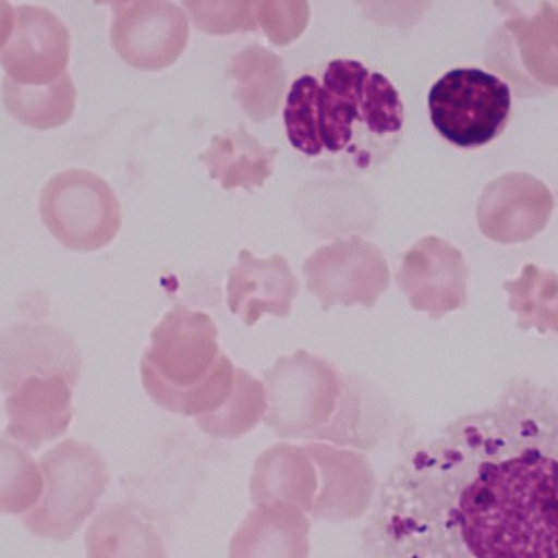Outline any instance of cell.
<instances>
[{"label":"cell","mask_w":558,"mask_h":558,"mask_svg":"<svg viewBox=\"0 0 558 558\" xmlns=\"http://www.w3.org/2000/svg\"><path fill=\"white\" fill-rule=\"evenodd\" d=\"M376 558H558V403L512 378L405 452L368 517Z\"/></svg>","instance_id":"cell-1"},{"label":"cell","mask_w":558,"mask_h":558,"mask_svg":"<svg viewBox=\"0 0 558 558\" xmlns=\"http://www.w3.org/2000/svg\"><path fill=\"white\" fill-rule=\"evenodd\" d=\"M287 137L302 156L332 172L366 173L391 158L405 105L390 78L355 59H332L292 83L283 108Z\"/></svg>","instance_id":"cell-2"},{"label":"cell","mask_w":558,"mask_h":558,"mask_svg":"<svg viewBox=\"0 0 558 558\" xmlns=\"http://www.w3.org/2000/svg\"><path fill=\"white\" fill-rule=\"evenodd\" d=\"M235 373L236 366L219 349L213 318L181 305L154 327L140 363L148 397L162 410L194 418L226 407Z\"/></svg>","instance_id":"cell-3"},{"label":"cell","mask_w":558,"mask_h":558,"mask_svg":"<svg viewBox=\"0 0 558 558\" xmlns=\"http://www.w3.org/2000/svg\"><path fill=\"white\" fill-rule=\"evenodd\" d=\"M505 20L485 48L486 66L518 98L549 96L558 89V2H495Z\"/></svg>","instance_id":"cell-4"},{"label":"cell","mask_w":558,"mask_h":558,"mask_svg":"<svg viewBox=\"0 0 558 558\" xmlns=\"http://www.w3.org/2000/svg\"><path fill=\"white\" fill-rule=\"evenodd\" d=\"M45 492L22 520L33 535L54 542L72 539L96 511L109 485L104 458L87 442L64 440L39 458Z\"/></svg>","instance_id":"cell-5"},{"label":"cell","mask_w":558,"mask_h":558,"mask_svg":"<svg viewBox=\"0 0 558 558\" xmlns=\"http://www.w3.org/2000/svg\"><path fill=\"white\" fill-rule=\"evenodd\" d=\"M427 102L438 134L465 149L485 147L500 136L512 113L508 83L477 68L447 72L433 84Z\"/></svg>","instance_id":"cell-6"},{"label":"cell","mask_w":558,"mask_h":558,"mask_svg":"<svg viewBox=\"0 0 558 558\" xmlns=\"http://www.w3.org/2000/svg\"><path fill=\"white\" fill-rule=\"evenodd\" d=\"M39 214L52 236L74 252H96L117 238L121 203L98 174L68 169L45 184Z\"/></svg>","instance_id":"cell-7"},{"label":"cell","mask_w":558,"mask_h":558,"mask_svg":"<svg viewBox=\"0 0 558 558\" xmlns=\"http://www.w3.org/2000/svg\"><path fill=\"white\" fill-rule=\"evenodd\" d=\"M108 4L113 9L112 47L129 66L159 72L181 58L189 43V20L178 4L162 0Z\"/></svg>","instance_id":"cell-8"},{"label":"cell","mask_w":558,"mask_h":558,"mask_svg":"<svg viewBox=\"0 0 558 558\" xmlns=\"http://www.w3.org/2000/svg\"><path fill=\"white\" fill-rule=\"evenodd\" d=\"M69 59V28L57 14L33 4L13 9L0 47L7 77L24 86H45L68 73Z\"/></svg>","instance_id":"cell-9"},{"label":"cell","mask_w":558,"mask_h":558,"mask_svg":"<svg viewBox=\"0 0 558 558\" xmlns=\"http://www.w3.org/2000/svg\"><path fill=\"white\" fill-rule=\"evenodd\" d=\"M555 196L541 179L526 172H510L487 183L477 202L481 232L501 244L525 243L549 223Z\"/></svg>","instance_id":"cell-10"},{"label":"cell","mask_w":558,"mask_h":558,"mask_svg":"<svg viewBox=\"0 0 558 558\" xmlns=\"http://www.w3.org/2000/svg\"><path fill=\"white\" fill-rule=\"evenodd\" d=\"M80 365L77 343L62 328L17 323L3 330L0 338V384L7 396L34 375H61L74 387Z\"/></svg>","instance_id":"cell-11"},{"label":"cell","mask_w":558,"mask_h":558,"mask_svg":"<svg viewBox=\"0 0 558 558\" xmlns=\"http://www.w3.org/2000/svg\"><path fill=\"white\" fill-rule=\"evenodd\" d=\"M73 387L61 375L29 376L4 400V436L29 451L66 435L73 421Z\"/></svg>","instance_id":"cell-12"},{"label":"cell","mask_w":558,"mask_h":558,"mask_svg":"<svg viewBox=\"0 0 558 558\" xmlns=\"http://www.w3.org/2000/svg\"><path fill=\"white\" fill-rule=\"evenodd\" d=\"M227 293L229 311L252 327L263 314L288 316L298 293V281L281 254L257 258L243 248L236 266L228 272Z\"/></svg>","instance_id":"cell-13"},{"label":"cell","mask_w":558,"mask_h":558,"mask_svg":"<svg viewBox=\"0 0 558 558\" xmlns=\"http://www.w3.org/2000/svg\"><path fill=\"white\" fill-rule=\"evenodd\" d=\"M308 289L324 302L338 296L347 279L387 281L388 268L380 247L357 235L324 244L303 264ZM351 281V279H349Z\"/></svg>","instance_id":"cell-14"},{"label":"cell","mask_w":558,"mask_h":558,"mask_svg":"<svg viewBox=\"0 0 558 558\" xmlns=\"http://www.w3.org/2000/svg\"><path fill=\"white\" fill-rule=\"evenodd\" d=\"M277 156V148L264 146L243 124H239L236 131L214 136L198 159L207 167L209 178L226 191L242 187L253 192L271 177Z\"/></svg>","instance_id":"cell-15"},{"label":"cell","mask_w":558,"mask_h":558,"mask_svg":"<svg viewBox=\"0 0 558 558\" xmlns=\"http://www.w3.org/2000/svg\"><path fill=\"white\" fill-rule=\"evenodd\" d=\"M307 551V523L263 505L248 512L229 543V558H306Z\"/></svg>","instance_id":"cell-16"},{"label":"cell","mask_w":558,"mask_h":558,"mask_svg":"<svg viewBox=\"0 0 558 558\" xmlns=\"http://www.w3.org/2000/svg\"><path fill=\"white\" fill-rule=\"evenodd\" d=\"M226 76L235 80L233 98L253 122L276 117L286 94L288 74L282 59L270 49L253 44L233 54Z\"/></svg>","instance_id":"cell-17"},{"label":"cell","mask_w":558,"mask_h":558,"mask_svg":"<svg viewBox=\"0 0 558 558\" xmlns=\"http://www.w3.org/2000/svg\"><path fill=\"white\" fill-rule=\"evenodd\" d=\"M87 558H167L162 536L131 506H108L86 532Z\"/></svg>","instance_id":"cell-18"},{"label":"cell","mask_w":558,"mask_h":558,"mask_svg":"<svg viewBox=\"0 0 558 558\" xmlns=\"http://www.w3.org/2000/svg\"><path fill=\"white\" fill-rule=\"evenodd\" d=\"M77 89L69 73L45 86H24L3 78V104L17 122L35 129L51 131L63 126L76 109Z\"/></svg>","instance_id":"cell-19"},{"label":"cell","mask_w":558,"mask_h":558,"mask_svg":"<svg viewBox=\"0 0 558 558\" xmlns=\"http://www.w3.org/2000/svg\"><path fill=\"white\" fill-rule=\"evenodd\" d=\"M466 267L463 256L451 242L437 236H426L408 251L402 260L400 279L418 293L427 288L461 286Z\"/></svg>","instance_id":"cell-20"},{"label":"cell","mask_w":558,"mask_h":558,"mask_svg":"<svg viewBox=\"0 0 558 558\" xmlns=\"http://www.w3.org/2000/svg\"><path fill=\"white\" fill-rule=\"evenodd\" d=\"M266 401L263 384L251 373L236 366L235 387L226 407L213 415L194 418V422L208 436L235 440L246 436L258 425Z\"/></svg>","instance_id":"cell-21"},{"label":"cell","mask_w":558,"mask_h":558,"mask_svg":"<svg viewBox=\"0 0 558 558\" xmlns=\"http://www.w3.org/2000/svg\"><path fill=\"white\" fill-rule=\"evenodd\" d=\"M41 466L24 448L3 438L0 445V510L26 515L39 505L45 492Z\"/></svg>","instance_id":"cell-22"},{"label":"cell","mask_w":558,"mask_h":558,"mask_svg":"<svg viewBox=\"0 0 558 558\" xmlns=\"http://www.w3.org/2000/svg\"><path fill=\"white\" fill-rule=\"evenodd\" d=\"M184 12L191 14L194 27L209 35L257 32L256 2L232 0V2H182Z\"/></svg>","instance_id":"cell-23"},{"label":"cell","mask_w":558,"mask_h":558,"mask_svg":"<svg viewBox=\"0 0 558 558\" xmlns=\"http://www.w3.org/2000/svg\"><path fill=\"white\" fill-rule=\"evenodd\" d=\"M258 27L277 47H287L305 32L311 20L307 2H256Z\"/></svg>","instance_id":"cell-24"}]
</instances>
